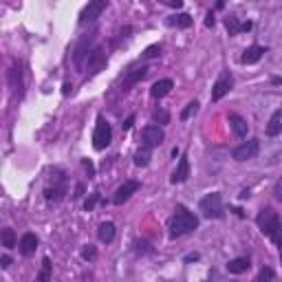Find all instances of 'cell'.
I'll return each instance as SVG.
<instances>
[{
	"mask_svg": "<svg viewBox=\"0 0 282 282\" xmlns=\"http://www.w3.org/2000/svg\"><path fill=\"white\" fill-rule=\"evenodd\" d=\"M82 256L86 258V260H93V258H95V256H97V252H95V247H93V245H86V247H84V252H82Z\"/></svg>",
	"mask_w": 282,
	"mask_h": 282,
	"instance_id": "d6a6232c",
	"label": "cell"
},
{
	"mask_svg": "<svg viewBox=\"0 0 282 282\" xmlns=\"http://www.w3.org/2000/svg\"><path fill=\"white\" fill-rule=\"evenodd\" d=\"M95 36V33H93ZM93 36H84L80 44H77V49H75V56H73V62H75V66L77 68H82L84 66V60L89 58V53H91V42H93Z\"/></svg>",
	"mask_w": 282,
	"mask_h": 282,
	"instance_id": "8fae6325",
	"label": "cell"
},
{
	"mask_svg": "<svg viewBox=\"0 0 282 282\" xmlns=\"http://www.w3.org/2000/svg\"><path fill=\"white\" fill-rule=\"evenodd\" d=\"M258 150H260V141L249 139V141H245V144H240L238 148H234L232 156L236 161H249V159H254V156L258 154Z\"/></svg>",
	"mask_w": 282,
	"mask_h": 282,
	"instance_id": "52a82bcc",
	"label": "cell"
},
{
	"mask_svg": "<svg viewBox=\"0 0 282 282\" xmlns=\"http://www.w3.org/2000/svg\"><path fill=\"white\" fill-rule=\"evenodd\" d=\"M146 73H148V66H141V68H132L130 73L124 77V82H121V91L126 93V91H130L132 86H135L137 82H141L146 77Z\"/></svg>",
	"mask_w": 282,
	"mask_h": 282,
	"instance_id": "4fadbf2b",
	"label": "cell"
},
{
	"mask_svg": "<svg viewBox=\"0 0 282 282\" xmlns=\"http://www.w3.org/2000/svg\"><path fill=\"white\" fill-rule=\"evenodd\" d=\"M18 249H20V254L22 256H31V254H36V249H38V236L36 234H25V236L20 238L18 242Z\"/></svg>",
	"mask_w": 282,
	"mask_h": 282,
	"instance_id": "9a60e30c",
	"label": "cell"
},
{
	"mask_svg": "<svg viewBox=\"0 0 282 282\" xmlns=\"http://www.w3.org/2000/svg\"><path fill=\"white\" fill-rule=\"evenodd\" d=\"M148 163H150V150H148V148H144V150H137L135 152V166L146 168Z\"/></svg>",
	"mask_w": 282,
	"mask_h": 282,
	"instance_id": "4316f807",
	"label": "cell"
},
{
	"mask_svg": "<svg viewBox=\"0 0 282 282\" xmlns=\"http://www.w3.org/2000/svg\"><path fill=\"white\" fill-rule=\"evenodd\" d=\"M9 265H11V258L9 256H3V258H0V267H9Z\"/></svg>",
	"mask_w": 282,
	"mask_h": 282,
	"instance_id": "d590c367",
	"label": "cell"
},
{
	"mask_svg": "<svg viewBox=\"0 0 282 282\" xmlns=\"http://www.w3.org/2000/svg\"><path fill=\"white\" fill-rule=\"evenodd\" d=\"M172 89H174V82H172L170 77H166V80H159V82H154V84H152L150 95H152L154 99H161V97H166Z\"/></svg>",
	"mask_w": 282,
	"mask_h": 282,
	"instance_id": "2e32d148",
	"label": "cell"
},
{
	"mask_svg": "<svg viewBox=\"0 0 282 282\" xmlns=\"http://www.w3.org/2000/svg\"><path fill=\"white\" fill-rule=\"evenodd\" d=\"M97 201H99V192H93V194H91V197H89V199H86V201H84V209H86V212H91L93 207H95V205H97Z\"/></svg>",
	"mask_w": 282,
	"mask_h": 282,
	"instance_id": "1f68e13d",
	"label": "cell"
},
{
	"mask_svg": "<svg viewBox=\"0 0 282 282\" xmlns=\"http://www.w3.org/2000/svg\"><path fill=\"white\" fill-rule=\"evenodd\" d=\"M258 227H260V232L265 234V236H269V240L273 242V245H280V216L276 209L271 207H265L258 212V218H256Z\"/></svg>",
	"mask_w": 282,
	"mask_h": 282,
	"instance_id": "7a4b0ae2",
	"label": "cell"
},
{
	"mask_svg": "<svg viewBox=\"0 0 282 282\" xmlns=\"http://www.w3.org/2000/svg\"><path fill=\"white\" fill-rule=\"evenodd\" d=\"M132 121H135V115H130L128 119H126V124H124V130H130L132 128Z\"/></svg>",
	"mask_w": 282,
	"mask_h": 282,
	"instance_id": "8d00e7d4",
	"label": "cell"
},
{
	"mask_svg": "<svg viewBox=\"0 0 282 282\" xmlns=\"http://www.w3.org/2000/svg\"><path fill=\"white\" fill-rule=\"evenodd\" d=\"M51 260L49 258H44L42 260V269H40V273H38V278H36V282H49L51 280Z\"/></svg>",
	"mask_w": 282,
	"mask_h": 282,
	"instance_id": "484cf974",
	"label": "cell"
},
{
	"mask_svg": "<svg viewBox=\"0 0 282 282\" xmlns=\"http://www.w3.org/2000/svg\"><path fill=\"white\" fill-rule=\"evenodd\" d=\"M187 177H190V161H187L185 154H181V159H179V166H177L174 172H172V179H170V181H172V183H183V181H187Z\"/></svg>",
	"mask_w": 282,
	"mask_h": 282,
	"instance_id": "7c38bea8",
	"label": "cell"
},
{
	"mask_svg": "<svg viewBox=\"0 0 282 282\" xmlns=\"http://www.w3.org/2000/svg\"><path fill=\"white\" fill-rule=\"evenodd\" d=\"M280 192H282V190H280V183H276V199H278V201L282 199V194H280Z\"/></svg>",
	"mask_w": 282,
	"mask_h": 282,
	"instance_id": "60d3db41",
	"label": "cell"
},
{
	"mask_svg": "<svg viewBox=\"0 0 282 282\" xmlns=\"http://www.w3.org/2000/svg\"><path fill=\"white\" fill-rule=\"evenodd\" d=\"M70 91H73V86H70L68 82H66L64 86H62V93H64V95H70Z\"/></svg>",
	"mask_w": 282,
	"mask_h": 282,
	"instance_id": "ab89813d",
	"label": "cell"
},
{
	"mask_svg": "<svg viewBox=\"0 0 282 282\" xmlns=\"http://www.w3.org/2000/svg\"><path fill=\"white\" fill-rule=\"evenodd\" d=\"M111 141H113L111 124L106 121V117H97L95 130H93V146H95V150H104V148L111 146Z\"/></svg>",
	"mask_w": 282,
	"mask_h": 282,
	"instance_id": "277c9868",
	"label": "cell"
},
{
	"mask_svg": "<svg viewBox=\"0 0 282 282\" xmlns=\"http://www.w3.org/2000/svg\"><path fill=\"white\" fill-rule=\"evenodd\" d=\"M82 194H84V185L80 183V185H77V187H75V194H73V197H75V199H80V197H82Z\"/></svg>",
	"mask_w": 282,
	"mask_h": 282,
	"instance_id": "74e56055",
	"label": "cell"
},
{
	"mask_svg": "<svg viewBox=\"0 0 282 282\" xmlns=\"http://www.w3.org/2000/svg\"><path fill=\"white\" fill-rule=\"evenodd\" d=\"M265 53H267V46H260V44H254V46H249V49L242 53V58L240 62L242 64H256L258 60H260Z\"/></svg>",
	"mask_w": 282,
	"mask_h": 282,
	"instance_id": "5bb4252c",
	"label": "cell"
},
{
	"mask_svg": "<svg viewBox=\"0 0 282 282\" xmlns=\"http://www.w3.org/2000/svg\"><path fill=\"white\" fill-rule=\"evenodd\" d=\"M97 238L101 240V242H113L115 240V225L113 223H101L99 225V230H97Z\"/></svg>",
	"mask_w": 282,
	"mask_h": 282,
	"instance_id": "44dd1931",
	"label": "cell"
},
{
	"mask_svg": "<svg viewBox=\"0 0 282 282\" xmlns=\"http://www.w3.org/2000/svg\"><path fill=\"white\" fill-rule=\"evenodd\" d=\"M199 227V218L192 214L187 207L183 205H177L174 214L170 216L168 221V230H170V236L177 238V236H183V234H190Z\"/></svg>",
	"mask_w": 282,
	"mask_h": 282,
	"instance_id": "6da1fadb",
	"label": "cell"
},
{
	"mask_svg": "<svg viewBox=\"0 0 282 282\" xmlns=\"http://www.w3.org/2000/svg\"><path fill=\"white\" fill-rule=\"evenodd\" d=\"M106 7H108L106 0H93V3H89V5H86L84 9H82V13H80V25H86V22L97 20Z\"/></svg>",
	"mask_w": 282,
	"mask_h": 282,
	"instance_id": "9c48e42d",
	"label": "cell"
},
{
	"mask_svg": "<svg viewBox=\"0 0 282 282\" xmlns=\"http://www.w3.org/2000/svg\"><path fill=\"white\" fill-rule=\"evenodd\" d=\"M144 58H156V56H161V44H150L148 49L141 53Z\"/></svg>",
	"mask_w": 282,
	"mask_h": 282,
	"instance_id": "4dcf8cb0",
	"label": "cell"
},
{
	"mask_svg": "<svg viewBox=\"0 0 282 282\" xmlns=\"http://www.w3.org/2000/svg\"><path fill=\"white\" fill-rule=\"evenodd\" d=\"M282 132V108H278V111H273L271 119L267 124V135L269 137H278Z\"/></svg>",
	"mask_w": 282,
	"mask_h": 282,
	"instance_id": "ac0fdd59",
	"label": "cell"
},
{
	"mask_svg": "<svg viewBox=\"0 0 282 282\" xmlns=\"http://www.w3.org/2000/svg\"><path fill=\"white\" fill-rule=\"evenodd\" d=\"M273 280V269L271 267H262L260 273H258V278L256 282H271Z\"/></svg>",
	"mask_w": 282,
	"mask_h": 282,
	"instance_id": "f546056e",
	"label": "cell"
},
{
	"mask_svg": "<svg viewBox=\"0 0 282 282\" xmlns=\"http://www.w3.org/2000/svg\"><path fill=\"white\" fill-rule=\"evenodd\" d=\"M64 194H66V187L64 185H58V187H46L44 190V199L46 201H53V203H58V201H62L64 199Z\"/></svg>",
	"mask_w": 282,
	"mask_h": 282,
	"instance_id": "603a6c76",
	"label": "cell"
},
{
	"mask_svg": "<svg viewBox=\"0 0 282 282\" xmlns=\"http://www.w3.org/2000/svg\"><path fill=\"white\" fill-rule=\"evenodd\" d=\"M232 84H234V77H232V73L230 70H225V73H221V77L216 80V84L212 86V101H221L227 93L232 91Z\"/></svg>",
	"mask_w": 282,
	"mask_h": 282,
	"instance_id": "8992f818",
	"label": "cell"
},
{
	"mask_svg": "<svg viewBox=\"0 0 282 282\" xmlns=\"http://www.w3.org/2000/svg\"><path fill=\"white\" fill-rule=\"evenodd\" d=\"M82 163H84V168H86V170H89V177H93V174H95V168H93V163H91L89 159H84Z\"/></svg>",
	"mask_w": 282,
	"mask_h": 282,
	"instance_id": "836d02e7",
	"label": "cell"
},
{
	"mask_svg": "<svg viewBox=\"0 0 282 282\" xmlns=\"http://www.w3.org/2000/svg\"><path fill=\"white\" fill-rule=\"evenodd\" d=\"M0 242H3V247H7V249L15 247V232L11 230V227H7V230L0 232Z\"/></svg>",
	"mask_w": 282,
	"mask_h": 282,
	"instance_id": "d4e9b609",
	"label": "cell"
},
{
	"mask_svg": "<svg viewBox=\"0 0 282 282\" xmlns=\"http://www.w3.org/2000/svg\"><path fill=\"white\" fill-rule=\"evenodd\" d=\"M152 121H154V124H168V121H170L168 111H163V108L154 111V113H152Z\"/></svg>",
	"mask_w": 282,
	"mask_h": 282,
	"instance_id": "f1b7e54d",
	"label": "cell"
},
{
	"mask_svg": "<svg viewBox=\"0 0 282 282\" xmlns=\"http://www.w3.org/2000/svg\"><path fill=\"white\" fill-rule=\"evenodd\" d=\"M141 139H144V148L152 150V148H156V146L163 144V139H166V132L161 130V126H154V124H150V126H146L144 130H141Z\"/></svg>",
	"mask_w": 282,
	"mask_h": 282,
	"instance_id": "5b68a950",
	"label": "cell"
},
{
	"mask_svg": "<svg viewBox=\"0 0 282 282\" xmlns=\"http://www.w3.org/2000/svg\"><path fill=\"white\" fill-rule=\"evenodd\" d=\"M252 265H249V258H234V260L227 262V271L234 273V276H238V273H245Z\"/></svg>",
	"mask_w": 282,
	"mask_h": 282,
	"instance_id": "ffe728a7",
	"label": "cell"
},
{
	"mask_svg": "<svg viewBox=\"0 0 282 282\" xmlns=\"http://www.w3.org/2000/svg\"><path fill=\"white\" fill-rule=\"evenodd\" d=\"M139 187H141L139 181H126L124 185L117 187V192H115V197H113V203H115V205H121V203H126V201L132 197V194L139 190Z\"/></svg>",
	"mask_w": 282,
	"mask_h": 282,
	"instance_id": "30bf717a",
	"label": "cell"
},
{
	"mask_svg": "<svg viewBox=\"0 0 282 282\" xmlns=\"http://www.w3.org/2000/svg\"><path fill=\"white\" fill-rule=\"evenodd\" d=\"M170 27H181V29H187L192 27V18L187 13H179V15H172V18L168 20Z\"/></svg>",
	"mask_w": 282,
	"mask_h": 282,
	"instance_id": "cb8c5ba5",
	"label": "cell"
},
{
	"mask_svg": "<svg viewBox=\"0 0 282 282\" xmlns=\"http://www.w3.org/2000/svg\"><path fill=\"white\" fill-rule=\"evenodd\" d=\"M199 209L203 212L205 218H223L225 216V209H223V199L218 192H212L207 197H203L199 203Z\"/></svg>",
	"mask_w": 282,
	"mask_h": 282,
	"instance_id": "3957f363",
	"label": "cell"
},
{
	"mask_svg": "<svg viewBox=\"0 0 282 282\" xmlns=\"http://www.w3.org/2000/svg\"><path fill=\"white\" fill-rule=\"evenodd\" d=\"M9 82H11L13 93H20V95H22V70L15 64L9 68Z\"/></svg>",
	"mask_w": 282,
	"mask_h": 282,
	"instance_id": "7402d4cb",
	"label": "cell"
},
{
	"mask_svg": "<svg viewBox=\"0 0 282 282\" xmlns=\"http://www.w3.org/2000/svg\"><path fill=\"white\" fill-rule=\"evenodd\" d=\"M199 111V101H190V104H187L183 111H181V119H190V117L194 115Z\"/></svg>",
	"mask_w": 282,
	"mask_h": 282,
	"instance_id": "83f0119b",
	"label": "cell"
},
{
	"mask_svg": "<svg viewBox=\"0 0 282 282\" xmlns=\"http://www.w3.org/2000/svg\"><path fill=\"white\" fill-rule=\"evenodd\" d=\"M225 27H227V31H230V36H236V33H240V31L252 29V22H238V18L230 15V18L225 20Z\"/></svg>",
	"mask_w": 282,
	"mask_h": 282,
	"instance_id": "d6986e66",
	"label": "cell"
},
{
	"mask_svg": "<svg viewBox=\"0 0 282 282\" xmlns=\"http://www.w3.org/2000/svg\"><path fill=\"white\" fill-rule=\"evenodd\" d=\"M205 27H214V11H207V18H205Z\"/></svg>",
	"mask_w": 282,
	"mask_h": 282,
	"instance_id": "e575fe53",
	"label": "cell"
},
{
	"mask_svg": "<svg viewBox=\"0 0 282 282\" xmlns=\"http://www.w3.org/2000/svg\"><path fill=\"white\" fill-rule=\"evenodd\" d=\"M86 66H89L91 75L99 73V70L106 66V49H104V46H95V49L89 53V58H86Z\"/></svg>",
	"mask_w": 282,
	"mask_h": 282,
	"instance_id": "ba28073f",
	"label": "cell"
},
{
	"mask_svg": "<svg viewBox=\"0 0 282 282\" xmlns=\"http://www.w3.org/2000/svg\"><path fill=\"white\" fill-rule=\"evenodd\" d=\"M166 5L174 7V9H181V7H183V3H181V0H177V3H174V0H170V3H166Z\"/></svg>",
	"mask_w": 282,
	"mask_h": 282,
	"instance_id": "f35d334b",
	"label": "cell"
},
{
	"mask_svg": "<svg viewBox=\"0 0 282 282\" xmlns=\"http://www.w3.org/2000/svg\"><path fill=\"white\" fill-rule=\"evenodd\" d=\"M230 126H232V130H234V135H236L238 139H245L247 137V130H249V126H247V121L242 119L240 115H230Z\"/></svg>",
	"mask_w": 282,
	"mask_h": 282,
	"instance_id": "e0dca14e",
	"label": "cell"
}]
</instances>
